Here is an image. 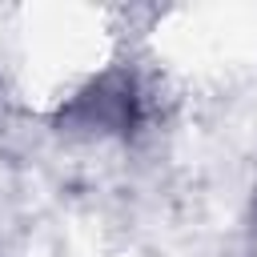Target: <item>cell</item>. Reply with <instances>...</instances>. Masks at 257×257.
Instances as JSON below:
<instances>
[{
    "label": "cell",
    "instance_id": "obj_1",
    "mask_svg": "<svg viewBox=\"0 0 257 257\" xmlns=\"http://www.w3.org/2000/svg\"><path fill=\"white\" fill-rule=\"evenodd\" d=\"M145 124V88L128 68H108L92 76L64 108L60 128L92 137H133Z\"/></svg>",
    "mask_w": 257,
    "mask_h": 257
},
{
    "label": "cell",
    "instance_id": "obj_2",
    "mask_svg": "<svg viewBox=\"0 0 257 257\" xmlns=\"http://www.w3.org/2000/svg\"><path fill=\"white\" fill-rule=\"evenodd\" d=\"M253 229H257V201H253Z\"/></svg>",
    "mask_w": 257,
    "mask_h": 257
}]
</instances>
